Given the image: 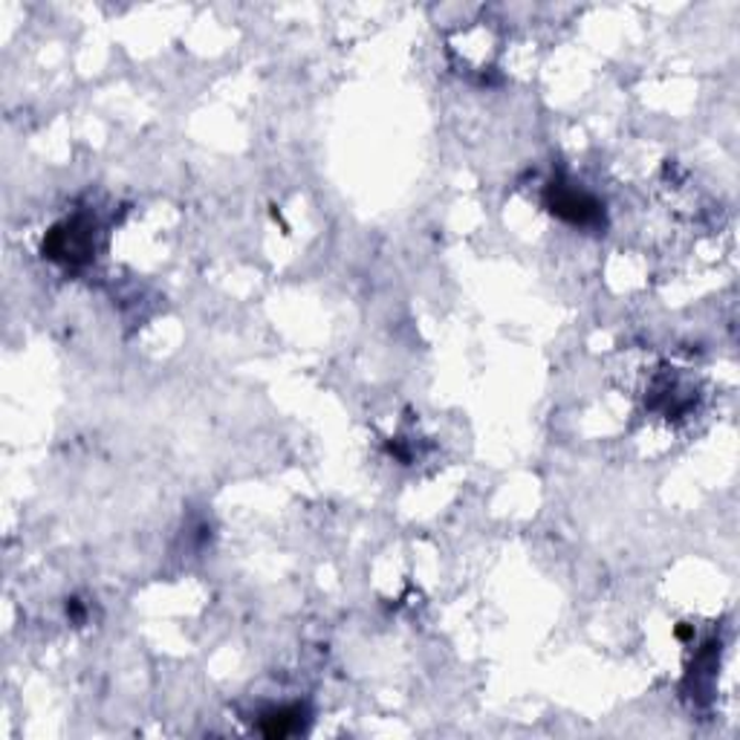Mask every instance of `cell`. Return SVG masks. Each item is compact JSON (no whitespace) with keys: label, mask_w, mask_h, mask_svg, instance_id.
<instances>
[{"label":"cell","mask_w":740,"mask_h":740,"mask_svg":"<svg viewBox=\"0 0 740 740\" xmlns=\"http://www.w3.org/2000/svg\"><path fill=\"white\" fill-rule=\"evenodd\" d=\"M261 732L266 738H287L293 732H301V708H278V711H270L263 715Z\"/></svg>","instance_id":"3"},{"label":"cell","mask_w":740,"mask_h":740,"mask_svg":"<svg viewBox=\"0 0 740 740\" xmlns=\"http://www.w3.org/2000/svg\"><path fill=\"white\" fill-rule=\"evenodd\" d=\"M549 212L573 226H593L602 220V206L596 200L567 185H553L549 189Z\"/></svg>","instance_id":"1"},{"label":"cell","mask_w":740,"mask_h":740,"mask_svg":"<svg viewBox=\"0 0 740 740\" xmlns=\"http://www.w3.org/2000/svg\"><path fill=\"white\" fill-rule=\"evenodd\" d=\"M90 252V231L81 226V220H70V224L58 226L49 231V238L44 240V255L53 261L79 263L84 261Z\"/></svg>","instance_id":"2"}]
</instances>
